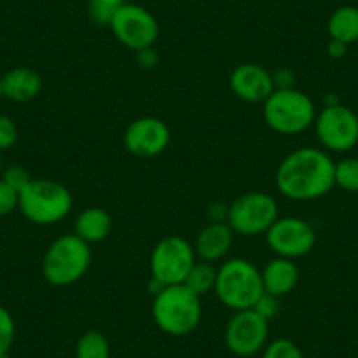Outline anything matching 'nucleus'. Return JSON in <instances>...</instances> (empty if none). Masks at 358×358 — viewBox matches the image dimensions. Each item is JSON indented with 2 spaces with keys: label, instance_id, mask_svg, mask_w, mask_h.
Listing matches in <instances>:
<instances>
[{
  "label": "nucleus",
  "instance_id": "f257e3e1",
  "mask_svg": "<svg viewBox=\"0 0 358 358\" xmlns=\"http://www.w3.org/2000/svg\"><path fill=\"white\" fill-rule=\"evenodd\" d=\"M334 169L336 164L327 151L297 148L278 165L276 187L290 201H316L336 187Z\"/></svg>",
  "mask_w": 358,
  "mask_h": 358
},
{
  "label": "nucleus",
  "instance_id": "f03ea898",
  "mask_svg": "<svg viewBox=\"0 0 358 358\" xmlns=\"http://www.w3.org/2000/svg\"><path fill=\"white\" fill-rule=\"evenodd\" d=\"M201 299L185 285L164 287L153 295L151 316L158 329L167 336H188L202 320Z\"/></svg>",
  "mask_w": 358,
  "mask_h": 358
},
{
  "label": "nucleus",
  "instance_id": "7ed1b4c3",
  "mask_svg": "<svg viewBox=\"0 0 358 358\" xmlns=\"http://www.w3.org/2000/svg\"><path fill=\"white\" fill-rule=\"evenodd\" d=\"M264 294L262 271L246 258H230L216 271L215 295L232 311L253 309Z\"/></svg>",
  "mask_w": 358,
  "mask_h": 358
},
{
  "label": "nucleus",
  "instance_id": "20e7f679",
  "mask_svg": "<svg viewBox=\"0 0 358 358\" xmlns=\"http://www.w3.org/2000/svg\"><path fill=\"white\" fill-rule=\"evenodd\" d=\"M92 248L76 234H65L48 246L43 258V276L58 288L71 287L85 278L92 265Z\"/></svg>",
  "mask_w": 358,
  "mask_h": 358
},
{
  "label": "nucleus",
  "instance_id": "39448f33",
  "mask_svg": "<svg viewBox=\"0 0 358 358\" xmlns=\"http://www.w3.org/2000/svg\"><path fill=\"white\" fill-rule=\"evenodd\" d=\"M72 194L53 179H34L20 192L18 209L34 225H55L71 213Z\"/></svg>",
  "mask_w": 358,
  "mask_h": 358
},
{
  "label": "nucleus",
  "instance_id": "423d86ee",
  "mask_svg": "<svg viewBox=\"0 0 358 358\" xmlns=\"http://www.w3.org/2000/svg\"><path fill=\"white\" fill-rule=\"evenodd\" d=\"M264 120L268 129L281 136L302 134L315 125V102L294 86L276 88L264 102Z\"/></svg>",
  "mask_w": 358,
  "mask_h": 358
},
{
  "label": "nucleus",
  "instance_id": "0eeeda50",
  "mask_svg": "<svg viewBox=\"0 0 358 358\" xmlns=\"http://www.w3.org/2000/svg\"><path fill=\"white\" fill-rule=\"evenodd\" d=\"M280 218L278 202L273 195L264 192H246L229 204L227 223L234 234L255 237L267 234L273 223Z\"/></svg>",
  "mask_w": 358,
  "mask_h": 358
},
{
  "label": "nucleus",
  "instance_id": "6e6552de",
  "mask_svg": "<svg viewBox=\"0 0 358 358\" xmlns=\"http://www.w3.org/2000/svg\"><path fill=\"white\" fill-rule=\"evenodd\" d=\"M195 262L197 255L190 241L179 236H167L151 250V278L160 281L164 287L183 285Z\"/></svg>",
  "mask_w": 358,
  "mask_h": 358
},
{
  "label": "nucleus",
  "instance_id": "1a4fd4ad",
  "mask_svg": "<svg viewBox=\"0 0 358 358\" xmlns=\"http://www.w3.org/2000/svg\"><path fill=\"white\" fill-rule=\"evenodd\" d=\"M315 132L325 150L344 153L358 144V116L343 104H327L316 115Z\"/></svg>",
  "mask_w": 358,
  "mask_h": 358
},
{
  "label": "nucleus",
  "instance_id": "9d476101",
  "mask_svg": "<svg viewBox=\"0 0 358 358\" xmlns=\"http://www.w3.org/2000/svg\"><path fill=\"white\" fill-rule=\"evenodd\" d=\"M109 29L120 44L136 53L153 48L160 34L157 18L146 8L132 2H127L120 9Z\"/></svg>",
  "mask_w": 358,
  "mask_h": 358
},
{
  "label": "nucleus",
  "instance_id": "9b49d317",
  "mask_svg": "<svg viewBox=\"0 0 358 358\" xmlns=\"http://www.w3.org/2000/svg\"><path fill=\"white\" fill-rule=\"evenodd\" d=\"M268 248L276 257L297 258L311 253L316 244V232L309 222L299 216H280L265 234Z\"/></svg>",
  "mask_w": 358,
  "mask_h": 358
},
{
  "label": "nucleus",
  "instance_id": "f8f14e48",
  "mask_svg": "<svg viewBox=\"0 0 358 358\" xmlns=\"http://www.w3.org/2000/svg\"><path fill=\"white\" fill-rule=\"evenodd\" d=\"M268 320L257 309L234 311L225 329L227 348L237 357H253L267 346Z\"/></svg>",
  "mask_w": 358,
  "mask_h": 358
},
{
  "label": "nucleus",
  "instance_id": "ddd939ff",
  "mask_svg": "<svg viewBox=\"0 0 358 358\" xmlns=\"http://www.w3.org/2000/svg\"><path fill=\"white\" fill-rule=\"evenodd\" d=\"M123 144L134 157L153 158L164 153L171 144V129L157 116H141L129 123Z\"/></svg>",
  "mask_w": 358,
  "mask_h": 358
},
{
  "label": "nucleus",
  "instance_id": "4468645a",
  "mask_svg": "<svg viewBox=\"0 0 358 358\" xmlns=\"http://www.w3.org/2000/svg\"><path fill=\"white\" fill-rule=\"evenodd\" d=\"M229 85L232 94L248 104H264L276 90L273 72L258 64L237 65L230 74Z\"/></svg>",
  "mask_w": 358,
  "mask_h": 358
},
{
  "label": "nucleus",
  "instance_id": "2eb2a0df",
  "mask_svg": "<svg viewBox=\"0 0 358 358\" xmlns=\"http://www.w3.org/2000/svg\"><path fill=\"white\" fill-rule=\"evenodd\" d=\"M234 236H236V234H234V230L230 229L227 222H209L208 225L199 232L197 239H195V255H197L202 262H209V264L223 260V258L229 255L230 248H232Z\"/></svg>",
  "mask_w": 358,
  "mask_h": 358
},
{
  "label": "nucleus",
  "instance_id": "dca6fc26",
  "mask_svg": "<svg viewBox=\"0 0 358 358\" xmlns=\"http://www.w3.org/2000/svg\"><path fill=\"white\" fill-rule=\"evenodd\" d=\"M262 283L265 294L278 299L294 292L299 283V267L295 260L274 257L262 271Z\"/></svg>",
  "mask_w": 358,
  "mask_h": 358
},
{
  "label": "nucleus",
  "instance_id": "f3484780",
  "mask_svg": "<svg viewBox=\"0 0 358 358\" xmlns=\"http://www.w3.org/2000/svg\"><path fill=\"white\" fill-rule=\"evenodd\" d=\"M43 79L30 67H15L2 76V95L13 102H30L41 94Z\"/></svg>",
  "mask_w": 358,
  "mask_h": 358
},
{
  "label": "nucleus",
  "instance_id": "a211bd4d",
  "mask_svg": "<svg viewBox=\"0 0 358 358\" xmlns=\"http://www.w3.org/2000/svg\"><path fill=\"white\" fill-rule=\"evenodd\" d=\"M113 230V218L104 208H86L78 215L74 222V234L85 243L92 244L102 243L109 237Z\"/></svg>",
  "mask_w": 358,
  "mask_h": 358
},
{
  "label": "nucleus",
  "instance_id": "6ab92c4d",
  "mask_svg": "<svg viewBox=\"0 0 358 358\" xmlns=\"http://www.w3.org/2000/svg\"><path fill=\"white\" fill-rule=\"evenodd\" d=\"M330 39L341 41L344 44H353L358 41V8L341 6L330 15L327 23Z\"/></svg>",
  "mask_w": 358,
  "mask_h": 358
},
{
  "label": "nucleus",
  "instance_id": "aec40b11",
  "mask_svg": "<svg viewBox=\"0 0 358 358\" xmlns=\"http://www.w3.org/2000/svg\"><path fill=\"white\" fill-rule=\"evenodd\" d=\"M216 271L218 268L213 264H209V262H195L183 285L190 288L194 294H197L199 297H202V295L209 294V292H215Z\"/></svg>",
  "mask_w": 358,
  "mask_h": 358
},
{
  "label": "nucleus",
  "instance_id": "412c9836",
  "mask_svg": "<svg viewBox=\"0 0 358 358\" xmlns=\"http://www.w3.org/2000/svg\"><path fill=\"white\" fill-rule=\"evenodd\" d=\"M76 358H111L108 337L99 330H88L76 343Z\"/></svg>",
  "mask_w": 358,
  "mask_h": 358
},
{
  "label": "nucleus",
  "instance_id": "4be33fe9",
  "mask_svg": "<svg viewBox=\"0 0 358 358\" xmlns=\"http://www.w3.org/2000/svg\"><path fill=\"white\" fill-rule=\"evenodd\" d=\"M127 0H88V16L99 27H109Z\"/></svg>",
  "mask_w": 358,
  "mask_h": 358
},
{
  "label": "nucleus",
  "instance_id": "5701e85b",
  "mask_svg": "<svg viewBox=\"0 0 358 358\" xmlns=\"http://www.w3.org/2000/svg\"><path fill=\"white\" fill-rule=\"evenodd\" d=\"M334 181L336 187L344 192H358V158H343L337 162L334 169Z\"/></svg>",
  "mask_w": 358,
  "mask_h": 358
},
{
  "label": "nucleus",
  "instance_id": "b1692460",
  "mask_svg": "<svg viewBox=\"0 0 358 358\" xmlns=\"http://www.w3.org/2000/svg\"><path fill=\"white\" fill-rule=\"evenodd\" d=\"M16 337V323L8 308L0 304V357L9 353Z\"/></svg>",
  "mask_w": 358,
  "mask_h": 358
},
{
  "label": "nucleus",
  "instance_id": "393cba45",
  "mask_svg": "<svg viewBox=\"0 0 358 358\" xmlns=\"http://www.w3.org/2000/svg\"><path fill=\"white\" fill-rule=\"evenodd\" d=\"M262 358H304V353L294 341L276 339L264 348Z\"/></svg>",
  "mask_w": 358,
  "mask_h": 358
},
{
  "label": "nucleus",
  "instance_id": "a878e982",
  "mask_svg": "<svg viewBox=\"0 0 358 358\" xmlns=\"http://www.w3.org/2000/svg\"><path fill=\"white\" fill-rule=\"evenodd\" d=\"M2 179L20 194V192L32 181V176H30V172L27 171L25 167H22V165H9V167L2 172Z\"/></svg>",
  "mask_w": 358,
  "mask_h": 358
},
{
  "label": "nucleus",
  "instance_id": "bb28decb",
  "mask_svg": "<svg viewBox=\"0 0 358 358\" xmlns=\"http://www.w3.org/2000/svg\"><path fill=\"white\" fill-rule=\"evenodd\" d=\"M18 127L15 120L6 115H0V151H6L18 143Z\"/></svg>",
  "mask_w": 358,
  "mask_h": 358
},
{
  "label": "nucleus",
  "instance_id": "cd10ccee",
  "mask_svg": "<svg viewBox=\"0 0 358 358\" xmlns=\"http://www.w3.org/2000/svg\"><path fill=\"white\" fill-rule=\"evenodd\" d=\"M18 192L0 178V216H8L18 209Z\"/></svg>",
  "mask_w": 358,
  "mask_h": 358
},
{
  "label": "nucleus",
  "instance_id": "c85d7f7f",
  "mask_svg": "<svg viewBox=\"0 0 358 358\" xmlns=\"http://www.w3.org/2000/svg\"><path fill=\"white\" fill-rule=\"evenodd\" d=\"M253 309H257V311L260 313L264 318L271 320L273 316H276V313H278V297H273V295L264 294Z\"/></svg>",
  "mask_w": 358,
  "mask_h": 358
},
{
  "label": "nucleus",
  "instance_id": "c756f323",
  "mask_svg": "<svg viewBox=\"0 0 358 358\" xmlns=\"http://www.w3.org/2000/svg\"><path fill=\"white\" fill-rule=\"evenodd\" d=\"M208 218L213 223L227 222V216H229V204H223V202H213L208 208Z\"/></svg>",
  "mask_w": 358,
  "mask_h": 358
},
{
  "label": "nucleus",
  "instance_id": "7c9ffc66",
  "mask_svg": "<svg viewBox=\"0 0 358 358\" xmlns=\"http://www.w3.org/2000/svg\"><path fill=\"white\" fill-rule=\"evenodd\" d=\"M137 62L141 64V67L144 69H153L158 64V55L153 48H148L137 53Z\"/></svg>",
  "mask_w": 358,
  "mask_h": 358
},
{
  "label": "nucleus",
  "instance_id": "2f4dec72",
  "mask_svg": "<svg viewBox=\"0 0 358 358\" xmlns=\"http://www.w3.org/2000/svg\"><path fill=\"white\" fill-rule=\"evenodd\" d=\"M327 53H329L330 58H336V60L337 58H343L348 53V44L336 39H330L329 44H327Z\"/></svg>",
  "mask_w": 358,
  "mask_h": 358
},
{
  "label": "nucleus",
  "instance_id": "473e14b6",
  "mask_svg": "<svg viewBox=\"0 0 358 358\" xmlns=\"http://www.w3.org/2000/svg\"><path fill=\"white\" fill-rule=\"evenodd\" d=\"M4 99V95H2V76H0V101Z\"/></svg>",
  "mask_w": 358,
  "mask_h": 358
},
{
  "label": "nucleus",
  "instance_id": "72a5a7b5",
  "mask_svg": "<svg viewBox=\"0 0 358 358\" xmlns=\"http://www.w3.org/2000/svg\"><path fill=\"white\" fill-rule=\"evenodd\" d=\"M0 358H15V357H11V355H9V353H6V355H2V357H0Z\"/></svg>",
  "mask_w": 358,
  "mask_h": 358
},
{
  "label": "nucleus",
  "instance_id": "f704fd0d",
  "mask_svg": "<svg viewBox=\"0 0 358 358\" xmlns=\"http://www.w3.org/2000/svg\"><path fill=\"white\" fill-rule=\"evenodd\" d=\"M0 171H2V151H0Z\"/></svg>",
  "mask_w": 358,
  "mask_h": 358
}]
</instances>
